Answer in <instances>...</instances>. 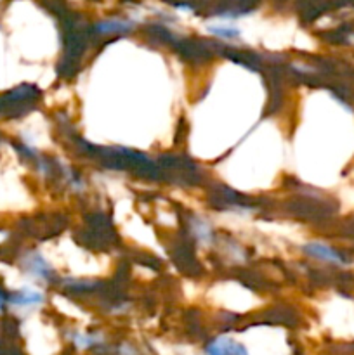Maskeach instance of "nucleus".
I'll return each mask as SVG.
<instances>
[{"instance_id": "f257e3e1", "label": "nucleus", "mask_w": 354, "mask_h": 355, "mask_svg": "<svg viewBox=\"0 0 354 355\" xmlns=\"http://www.w3.org/2000/svg\"><path fill=\"white\" fill-rule=\"evenodd\" d=\"M208 355H248L245 347L229 338H219L207 347Z\"/></svg>"}, {"instance_id": "f03ea898", "label": "nucleus", "mask_w": 354, "mask_h": 355, "mask_svg": "<svg viewBox=\"0 0 354 355\" xmlns=\"http://www.w3.org/2000/svg\"><path fill=\"white\" fill-rule=\"evenodd\" d=\"M40 302H42V295L38 293V291H31V290H23L10 298V304L19 305V307L37 305V304H40Z\"/></svg>"}, {"instance_id": "7ed1b4c3", "label": "nucleus", "mask_w": 354, "mask_h": 355, "mask_svg": "<svg viewBox=\"0 0 354 355\" xmlns=\"http://www.w3.org/2000/svg\"><path fill=\"white\" fill-rule=\"evenodd\" d=\"M307 252L312 253L314 257H318V259L321 260H326V262H339V255H337L333 250H330L328 246H323V245H311L307 246Z\"/></svg>"}, {"instance_id": "20e7f679", "label": "nucleus", "mask_w": 354, "mask_h": 355, "mask_svg": "<svg viewBox=\"0 0 354 355\" xmlns=\"http://www.w3.org/2000/svg\"><path fill=\"white\" fill-rule=\"evenodd\" d=\"M2 307H3V297L2 293H0V311H2Z\"/></svg>"}]
</instances>
